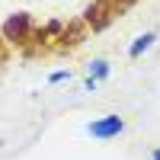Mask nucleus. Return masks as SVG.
Segmentation results:
<instances>
[{
	"label": "nucleus",
	"instance_id": "nucleus-1",
	"mask_svg": "<svg viewBox=\"0 0 160 160\" xmlns=\"http://www.w3.org/2000/svg\"><path fill=\"white\" fill-rule=\"evenodd\" d=\"M135 3H138V0H90L77 16L87 22V29L93 35H102L109 26H115L118 19L125 16L128 10H135Z\"/></svg>",
	"mask_w": 160,
	"mask_h": 160
},
{
	"label": "nucleus",
	"instance_id": "nucleus-2",
	"mask_svg": "<svg viewBox=\"0 0 160 160\" xmlns=\"http://www.w3.org/2000/svg\"><path fill=\"white\" fill-rule=\"evenodd\" d=\"M87 131H90L93 138H115V135H122V131H125V122H122L118 115H102L99 122H93Z\"/></svg>",
	"mask_w": 160,
	"mask_h": 160
},
{
	"label": "nucleus",
	"instance_id": "nucleus-3",
	"mask_svg": "<svg viewBox=\"0 0 160 160\" xmlns=\"http://www.w3.org/2000/svg\"><path fill=\"white\" fill-rule=\"evenodd\" d=\"M154 38H157V32H144L141 38H135V45H131V48H128V58H131V61H135V58L141 55V51H148V48L154 45Z\"/></svg>",
	"mask_w": 160,
	"mask_h": 160
},
{
	"label": "nucleus",
	"instance_id": "nucleus-4",
	"mask_svg": "<svg viewBox=\"0 0 160 160\" xmlns=\"http://www.w3.org/2000/svg\"><path fill=\"white\" fill-rule=\"evenodd\" d=\"M13 58H16V51H13V45L3 38V32H0V68H7Z\"/></svg>",
	"mask_w": 160,
	"mask_h": 160
},
{
	"label": "nucleus",
	"instance_id": "nucleus-5",
	"mask_svg": "<svg viewBox=\"0 0 160 160\" xmlns=\"http://www.w3.org/2000/svg\"><path fill=\"white\" fill-rule=\"evenodd\" d=\"M71 77V71H58V74H51L48 80H51V83H58V80H68Z\"/></svg>",
	"mask_w": 160,
	"mask_h": 160
},
{
	"label": "nucleus",
	"instance_id": "nucleus-6",
	"mask_svg": "<svg viewBox=\"0 0 160 160\" xmlns=\"http://www.w3.org/2000/svg\"><path fill=\"white\" fill-rule=\"evenodd\" d=\"M154 160H160V151H154Z\"/></svg>",
	"mask_w": 160,
	"mask_h": 160
}]
</instances>
